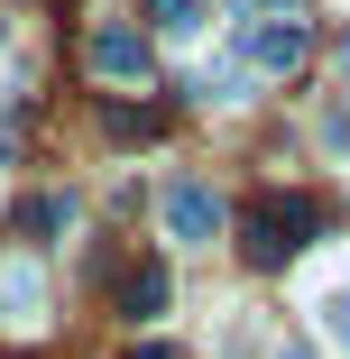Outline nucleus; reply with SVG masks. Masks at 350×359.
<instances>
[{"label": "nucleus", "instance_id": "6e6552de", "mask_svg": "<svg viewBox=\"0 0 350 359\" xmlns=\"http://www.w3.org/2000/svg\"><path fill=\"white\" fill-rule=\"evenodd\" d=\"M249 10H295V0H249Z\"/></svg>", "mask_w": 350, "mask_h": 359}, {"label": "nucleus", "instance_id": "7ed1b4c3", "mask_svg": "<svg viewBox=\"0 0 350 359\" xmlns=\"http://www.w3.org/2000/svg\"><path fill=\"white\" fill-rule=\"evenodd\" d=\"M93 74H111V83H148V46H138L129 28H93Z\"/></svg>", "mask_w": 350, "mask_h": 359}, {"label": "nucleus", "instance_id": "1a4fd4ad", "mask_svg": "<svg viewBox=\"0 0 350 359\" xmlns=\"http://www.w3.org/2000/svg\"><path fill=\"white\" fill-rule=\"evenodd\" d=\"M286 359H304V350H286Z\"/></svg>", "mask_w": 350, "mask_h": 359}, {"label": "nucleus", "instance_id": "f03ea898", "mask_svg": "<svg viewBox=\"0 0 350 359\" xmlns=\"http://www.w3.org/2000/svg\"><path fill=\"white\" fill-rule=\"evenodd\" d=\"M166 231L175 240H213L222 231V203L203 194V184H166Z\"/></svg>", "mask_w": 350, "mask_h": 359}, {"label": "nucleus", "instance_id": "20e7f679", "mask_svg": "<svg viewBox=\"0 0 350 359\" xmlns=\"http://www.w3.org/2000/svg\"><path fill=\"white\" fill-rule=\"evenodd\" d=\"M120 313H129V323L166 313V267H129V276H120Z\"/></svg>", "mask_w": 350, "mask_h": 359}, {"label": "nucleus", "instance_id": "423d86ee", "mask_svg": "<svg viewBox=\"0 0 350 359\" xmlns=\"http://www.w3.org/2000/svg\"><path fill=\"white\" fill-rule=\"evenodd\" d=\"M148 19H157L166 37H194V28H203V0H148Z\"/></svg>", "mask_w": 350, "mask_h": 359}, {"label": "nucleus", "instance_id": "f257e3e1", "mask_svg": "<svg viewBox=\"0 0 350 359\" xmlns=\"http://www.w3.org/2000/svg\"><path fill=\"white\" fill-rule=\"evenodd\" d=\"M304 240H323V203L314 194H267V203H249V267H286Z\"/></svg>", "mask_w": 350, "mask_h": 359}, {"label": "nucleus", "instance_id": "9d476101", "mask_svg": "<svg viewBox=\"0 0 350 359\" xmlns=\"http://www.w3.org/2000/svg\"><path fill=\"white\" fill-rule=\"evenodd\" d=\"M341 332H350V323H341Z\"/></svg>", "mask_w": 350, "mask_h": 359}, {"label": "nucleus", "instance_id": "0eeeda50", "mask_svg": "<svg viewBox=\"0 0 350 359\" xmlns=\"http://www.w3.org/2000/svg\"><path fill=\"white\" fill-rule=\"evenodd\" d=\"M148 129H157V111H138V102H129V111H111V138H148Z\"/></svg>", "mask_w": 350, "mask_h": 359}, {"label": "nucleus", "instance_id": "39448f33", "mask_svg": "<svg viewBox=\"0 0 350 359\" xmlns=\"http://www.w3.org/2000/svg\"><path fill=\"white\" fill-rule=\"evenodd\" d=\"M249 55H258V65H295V55H304V28H295V19H267V28H249Z\"/></svg>", "mask_w": 350, "mask_h": 359}]
</instances>
